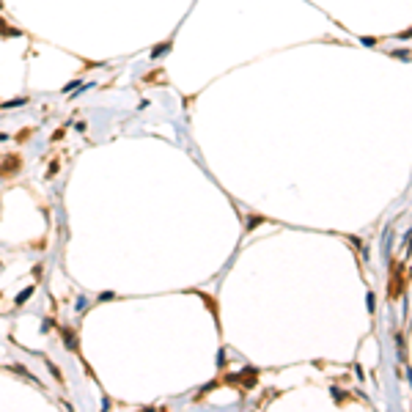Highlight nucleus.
Here are the masks:
<instances>
[{"label":"nucleus","mask_w":412,"mask_h":412,"mask_svg":"<svg viewBox=\"0 0 412 412\" xmlns=\"http://www.w3.org/2000/svg\"><path fill=\"white\" fill-rule=\"evenodd\" d=\"M22 105H28V97H17V99H11V102H3V110H11V107H22Z\"/></svg>","instance_id":"39448f33"},{"label":"nucleus","mask_w":412,"mask_h":412,"mask_svg":"<svg viewBox=\"0 0 412 412\" xmlns=\"http://www.w3.org/2000/svg\"><path fill=\"white\" fill-rule=\"evenodd\" d=\"M61 335H63V347L69 349V352H77V335H75V330L63 327V330H61Z\"/></svg>","instance_id":"f257e3e1"},{"label":"nucleus","mask_w":412,"mask_h":412,"mask_svg":"<svg viewBox=\"0 0 412 412\" xmlns=\"http://www.w3.org/2000/svg\"><path fill=\"white\" fill-rule=\"evenodd\" d=\"M33 291H36V289H33V286H28V289H25V291H19V294H17V300H14V303H17V305H22V303H28V300H31V297H33Z\"/></svg>","instance_id":"7ed1b4c3"},{"label":"nucleus","mask_w":412,"mask_h":412,"mask_svg":"<svg viewBox=\"0 0 412 412\" xmlns=\"http://www.w3.org/2000/svg\"><path fill=\"white\" fill-rule=\"evenodd\" d=\"M47 365H50V371H53V377L61 379V371H58V365H53V363H47Z\"/></svg>","instance_id":"9d476101"},{"label":"nucleus","mask_w":412,"mask_h":412,"mask_svg":"<svg viewBox=\"0 0 412 412\" xmlns=\"http://www.w3.org/2000/svg\"><path fill=\"white\" fill-rule=\"evenodd\" d=\"M168 50H171V44H168V41H165V44H159V47H154V50H151V58H159V55H165Z\"/></svg>","instance_id":"423d86ee"},{"label":"nucleus","mask_w":412,"mask_h":412,"mask_svg":"<svg viewBox=\"0 0 412 412\" xmlns=\"http://www.w3.org/2000/svg\"><path fill=\"white\" fill-rule=\"evenodd\" d=\"M0 33H6L9 39H17V36H22L19 31H14V28H9V25H6V22H3V17H0Z\"/></svg>","instance_id":"20e7f679"},{"label":"nucleus","mask_w":412,"mask_h":412,"mask_svg":"<svg viewBox=\"0 0 412 412\" xmlns=\"http://www.w3.org/2000/svg\"><path fill=\"white\" fill-rule=\"evenodd\" d=\"M80 85H83V80H72V83H66V85H63V94H72V91H77Z\"/></svg>","instance_id":"0eeeda50"},{"label":"nucleus","mask_w":412,"mask_h":412,"mask_svg":"<svg viewBox=\"0 0 412 412\" xmlns=\"http://www.w3.org/2000/svg\"><path fill=\"white\" fill-rule=\"evenodd\" d=\"M58 168H61L58 163H53V165H50V171H47V179H50V176H55V173H58Z\"/></svg>","instance_id":"1a4fd4ad"},{"label":"nucleus","mask_w":412,"mask_h":412,"mask_svg":"<svg viewBox=\"0 0 412 412\" xmlns=\"http://www.w3.org/2000/svg\"><path fill=\"white\" fill-rule=\"evenodd\" d=\"M0 9H3V0H0Z\"/></svg>","instance_id":"9b49d317"},{"label":"nucleus","mask_w":412,"mask_h":412,"mask_svg":"<svg viewBox=\"0 0 412 412\" xmlns=\"http://www.w3.org/2000/svg\"><path fill=\"white\" fill-rule=\"evenodd\" d=\"M17 165H19V159L17 157H9L3 163V171H0V176H11V173H17Z\"/></svg>","instance_id":"f03ea898"},{"label":"nucleus","mask_w":412,"mask_h":412,"mask_svg":"<svg viewBox=\"0 0 412 412\" xmlns=\"http://www.w3.org/2000/svg\"><path fill=\"white\" fill-rule=\"evenodd\" d=\"M110 300H116V294H113V291H105V294H99V303H110Z\"/></svg>","instance_id":"6e6552de"}]
</instances>
